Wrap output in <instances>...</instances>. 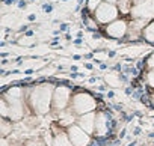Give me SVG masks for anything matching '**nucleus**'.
Masks as SVG:
<instances>
[{
    "instance_id": "f257e3e1",
    "label": "nucleus",
    "mask_w": 154,
    "mask_h": 146,
    "mask_svg": "<svg viewBox=\"0 0 154 146\" xmlns=\"http://www.w3.org/2000/svg\"><path fill=\"white\" fill-rule=\"evenodd\" d=\"M51 94H53V88L50 85L35 88L30 95V103H32L33 110L38 113H47L50 107V101H51Z\"/></svg>"
},
{
    "instance_id": "f03ea898",
    "label": "nucleus",
    "mask_w": 154,
    "mask_h": 146,
    "mask_svg": "<svg viewBox=\"0 0 154 146\" xmlns=\"http://www.w3.org/2000/svg\"><path fill=\"white\" fill-rule=\"evenodd\" d=\"M95 109V101L89 94H77L72 98V110L75 113L86 115Z\"/></svg>"
},
{
    "instance_id": "7ed1b4c3",
    "label": "nucleus",
    "mask_w": 154,
    "mask_h": 146,
    "mask_svg": "<svg viewBox=\"0 0 154 146\" xmlns=\"http://www.w3.org/2000/svg\"><path fill=\"white\" fill-rule=\"evenodd\" d=\"M118 11H119V9H118L113 3L104 2V3H101V5L97 8V11H95V18H97V21H100V23H112V21L116 20Z\"/></svg>"
},
{
    "instance_id": "20e7f679",
    "label": "nucleus",
    "mask_w": 154,
    "mask_h": 146,
    "mask_svg": "<svg viewBox=\"0 0 154 146\" xmlns=\"http://www.w3.org/2000/svg\"><path fill=\"white\" fill-rule=\"evenodd\" d=\"M131 15L136 20H148L154 17V0H145V2L136 5L131 9Z\"/></svg>"
},
{
    "instance_id": "39448f33",
    "label": "nucleus",
    "mask_w": 154,
    "mask_h": 146,
    "mask_svg": "<svg viewBox=\"0 0 154 146\" xmlns=\"http://www.w3.org/2000/svg\"><path fill=\"white\" fill-rule=\"evenodd\" d=\"M68 133H69V140L72 142L74 146H86L89 143V137H88L86 131L82 130L80 127L72 125Z\"/></svg>"
},
{
    "instance_id": "423d86ee",
    "label": "nucleus",
    "mask_w": 154,
    "mask_h": 146,
    "mask_svg": "<svg viewBox=\"0 0 154 146\" xmlns=\"http://www.w3.org/2000/svg\"><path fill=\"white\" fill-rule=\"evenodd\" d=\"M68 100H69V89L65 88V86H60L54 91L53 94V104H54V109L56 110H63L68 104Z\"/></svg>"
},
{
    "instance_id": "0eeeda50",
    "label": "nucleus",
    "mask_w": 154,
    "mask_h": 146,
    "mask_svg": "<svg viewBox=\"0 0 154 146\" xmlns=\"http://www.w3.org/2000/svg\"><path fill=\"white\" fill-rule=\"evenodd\" d=\"M106 32H107V35L109 36H112V38H122L125 33H127V23L124 21V20H115V21H112L109 26H107V29H106Z\"/></svg>"
},
{
    "instance_id": "6e6552de",
    "label": "nucleus",
    "mask_w": 154,
    "mask_h": 146,
    "mask_svg": "<svg viewBox=\"0 0 154 146\" xmlns=\"http://www.w3.org/2000/svg\"><path fill=\"white\" fill-rule=\"evenodd\" d=\"M95 115L94 113H86L82 115V118L79 119V125L82 130H85L86 133H92L95 131Z\"/></svg>"
},
{
    "instance_id": "1a4fd4ad",
    "label": "nucleus",
    "mask_w": 154,
    "mask_h": 146,
    "mask_svg": "<svg viewBox=\"0 0 154 146\" xmlns=\"http://www.w3.org/2000/svg\"><path fill=\"white\" fill-rule=\"evenodd\" d=\"M107 131V119L103 113H98L95 118V134L97 136H103Z\"/></svg>"
},
{
    "instance_id": "9d476101",
    "label": "nucleus",
    "mask_w": 154,
    "mask_h": 146,
    "mask_svg": "<svg viewBox=\"0 0 154 146\" xmlns=\"http://www.w3.org/2000/svg\"><path fill=\"white\" fill-rule=\"evenodd\" d=\"M21 98H23V94H21V89L20 88H12L6 92V101L9 104L12 103H21Z\"/></svg>"
},
{
    "instance_id": "9b49d317",
    "label": "nucleus",
    "mask_w": 154,
    "mask_h": 146,
    "mask_svg": "<svg viewBox=\"0 0 154 146\" xmlns=\"http://www.w3.org/2000/svg\"><path fill=\"white\" fill-rule=\"evenodd\" d=\"M11 119L17 121L23 116V104L21 103H12L9 104V115H8Z\"/></svg>"
},
{
    "instance_id": "f8f14e48",
    "label": "nucleus",
    "mask_w": 154,
    "mask_h": 146,
    "mask_svg": "<svg viewBox=\"0 0 154 146\" xmlns=\"http://www.w3.org/2000/svg\"><path fill=\"white\" fill-rule=\"evenodd\" d=\"M118 9L122 12V14H128L131 12V5H133V0H118Z\"/></svg>"
},
{
    "instance_id": "ddd939ff",
    "label": "nucleus",
    "mask_w": 154,
    "mask_h": 146,
    "mask_svg": "<svg viewBox=\"0 0 154 146\" xmlns=\"http://www.w3.org/2000/svg\"><path fill=\"white\" fill-rule=\"evenodd\" d=\"M53 146H74V145L71 140H68V137L65 134H59V136H56Z\"/></svg>"
},
{
    "instance_id": "4468645a",
    "label": "nucleus",
    "mask_w": 154,
    "mask_h": 146,
    "mask_svg": "<svg viewBox=\"0 0 154 146\" xmlns=\"http://www.w3.org/2000/svg\"><path fill=\"white\" fill-rule=\"evenodd\" d=\"M142 33H143V36H145V39H146L148 42H152V44H154V21H152L151 24H148V26L142 30Z\"/></svg>"
},
{
    "instance_id": "2eb2a0df",
    "label": "nucleus",
    "mask_w": 154,
    "mask_h": 146,
    "mask_svg": "<svg viewBox=\"0 0 154 146\" xmlns=\"http://www.w3.org/2000/svg\"><path fill=\"white\" fill-rule=\"evenodd\" d=\"M106 82H107L110 86H115V88L121 85V82H119V79H118L116 74H109V76H106Z\"/></svg>"
},
{
    "instance_id": "dca6fc26",
    "label": "nucleus",
    "mask_w": 154,
    "mask_h": 146,
    "mask_svg": "<svg viewBox=\"0 0 154 146\" xmlns=\"http://www.w3.org/2000/svg\"><path fill=\"white\" fill-rule=\"evenodd\" d=\"M101 5V0H88V9L89 11H97V8Z\"/></svg>"
},
{
    "instance_id": "f3484780",
    "label": "nucleus",
    "mask_w": 154,
    "mask_h": 146,
    "mask_svg": "<svg viewBox=\"0 0 154 146\" xmlns=\"http://www.w3.org/2000/svg\"><path fill=\"white\" fill-rule=\"evenodd\" d=\"M146 80H148V85H151V86H154V69L148 74V77H146Z\"/></svg>"
},
{
    "instance_id": "a211bd4d",
    "label": "nucleus",
    "mask_w": 154,
    "mask_h": 146,
    "mask_svg": "<svg viewBox=\"0 0 154 146\" xmlns=\"http://www.w3.org/2000/svg\"><path fill=\"white\" fill-rule=\"evenodd\" d=\"M2 127H3V134H8V131L11 130V127H9L6 122H2Z\"/></svg>"
},
{
    "instance_id": "6ab92c4d",
    "label": "nucleus",
    "mask_w": 154,
    "mask_h": 146,
    "mask_svg": "<svg viewBox=\"0 0 154 146\" xmlns=\"http://www.w3.org/2000/svg\"><path fill=\"white\" fill-rule=\"evenodd\" d=\"M148 66L149 68H154V53L149 56V59H148Z\"/></svg>"
},
{
    "instance_id": "aec40b11",
    "label": "nucleus",
    "mask_w": 154,
    "mask_h": 146,
    "mask_svg": "<svg viewBox=\"0 0 154 146\" xmlns=\"http://www.w3.org/2000/svg\"><path fill=\"white\" fill-rule=\"evenodd\" d=\"M27 146H44V145H41L39 142H30Z\"/></svg>"
},
{
    "instance_id": "412c9836",
    "label": "nucleus",
    "mask_w": 154,
    "mask_h": 146,
    "mask_svg": "<svg viewBox=\"0 0 154 146\" xmlns=\"http://www.w3.org/2000/svg\"><path fill=\"white\" fill-rule=\"evenodd\" d=\"M133 2H134L136 5H139V3H142V2H145V0H133Z\"/></svg>"
},
{
    "instance_id": "4be33fe9",
    "label": "nucleus",
    "mask_w": 154,
    "mask_h": 146,
    "mask_svg": "<svg viewBox=\"0 0 154 146\" xmlns=\"http://www.w3.org/2000/svg\"><path fill=\"white\" fill-rule=\"evenodd\" d=\"M106 2H109V3H115V2H118V0H106Z\"/></svg>"
},
{
    "instance_id": "5701e85b",
    "label": "nucleus",
    "mask_w": 154,
    "mask_h": 146,
    "mask_svg": "<svg viewBox=\"0 0 154 146\" xmlns=\"http://www.w3.org/2000/svg\"><path fill=\"white\" fill-rule=\"evenodd\" d=\"M152 101H154V97H152Z\"/></svg>"
}]
</instances>
